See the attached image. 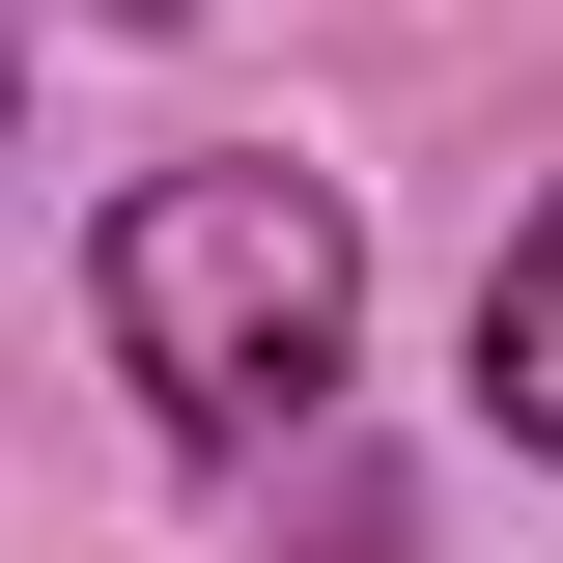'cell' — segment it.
I'll use <instances>...</instances> for the list:
<instances>
[{"instance_id": "5", "label": "cell", "mask_w": 563, "mask_h": 563, "mask_svg": "<svg viewBox=\"0 0 563 563\" xmlns=\"http://www.w3.org/2000/svg\"><path fill=\"white\" fill-rule=\"evenodd\" d=\"M0 85H29V57H0Z\"/></svg>"}, {"instance_id": "3", "label": "cell", "mask_w": 563, "mask_h": 563, "mask_svg": "<svg viewBox=\"0 0 563 563\" xmlns=\"http://www.w3.org/2000/svg\"><path fill=\"white\" fill-rule=\"evenodd\" d=\"M310 563H395V507H366V479H339V536H310Z\"/></svg>"}, {"instance_id": "1", "label": "cell", "mask_w": 563, "mask_h": 563, "mask_svg": "<svg viewBox=\"0 0 563 563\" xmlns=\"http://www.w3.org/2000/svg\"><path fill=\"white\" fill-rule=\"evenodd\" d=\"M113 366H141V422L169 451H282V422L366 366V225H339V169H141L113 198Z\"/></svg>"}, {"instance_id": "4", "label": "cell", "mask_w": 563, "mask_h": 563, "mask_svg": "<svg viewBox=\"0 0 563 563\" xmlns=\"http://www.w3.org/2000/svg\"><path fill=\"white\" fill-rule=\"evenodd\" d=\"M113 29H198V0H113Z\"/></svg>"}, {"instance_id": "2", "label": "cell", "mask_w": 563, "mask_h": 563, "mask_svg": "<svg viewBox=\"0 0 563 563\" xmlns=\"http://www.w3.org/2000/svg\"><path fill=\"white\" fill-rule=\"evenodd\" d=\"M479 395H507V451H563V198H536V254L479 282Z\"/></svg>"}]
</instances>
